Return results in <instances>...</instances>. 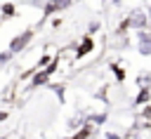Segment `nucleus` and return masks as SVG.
<instances>
[{"instance_id": "f257e3e1", "label": "nucleus", "mask_w": 151, "mask_h": 139, "mask_svg": "<svg viewBox=\"0 0 151 139\" xmlns=\"http://www.w3.org/2000/svg\"><path fill=\"white\" fill-rule=\"evenodd\" d=\"M31 38H33V33H31V31H24L21 35H17V38L9 42V54H14V52H21V49L28 45V40H31Z\"/></svg>"}, {"instance_id": "f03ea898", "label": "nucleus", "mask_w": 151, "mask_h": 139, "mask_svg": "<svg viewBox=\"0 0 151 139\" xmlns=\"http://www.w3.org/2000/svg\"><path fill=\"white\" fill-rule=\"evenodd\" d=\"M127 26H132V28H144V26H146V14H144L142 9H134V12L127 16Z\"/></svg>"}, {"instance_id": "7ed1b4c3", "label": "nucleus", "mask_w": 151, "mask_h": 139, "mask_svg": "<svg viewBox=\"0 0 151 139\" xmlns=\"http://www.w3.org/2000/svg\"><path fill=\"white\" fill-rule=\"evenodd\" d=\"M68 5H71V0H52V2L47 5L45 12L50 14V12H54V9H64V7H68Z\"/></svg>"}, {"instance_id": "20e7f679", "label": "nucleus", "mask_w": 151, "mask_h": 139, "mask_svg": "<svg viewBox=\"0 0 151 139\" xmlns=\"http://www.w3.org/2000/svg\"><path fill=\"white\" fill-rule=\"evenodd\" d=\"M139 54H144V57H149V54H151V38L139 40Z\"/></svg>"}, {"instance_id": "39448f33", "label": "nucleus", "mask_w": 151, "mask_h": 139, "mask_svg": "<svg viewBox=\"0 0 151 139\" xmlns=\"http://www.w3.org/2000/svg\"><path fill=\"white\" fill-rule=\"evenodd\" d=\"M90 49H92V38H85V40L80 42V47H78V54L83 57V54H87Z\"/></svg>"}, {"instance_id": "423d86ee", "label": "nucleus", "mask_w": 151, "mask_h": 139, "mask_svg": "<svg viewBox=\"0 0 151 139\" xmlns=\"http://www.w3.org/2000/svg\"><path fill=\"white\" fill-rule=\"evenodd\" d=\"M2 14H5V16H12V14H14V5H12V2H5V5H2Z\"/></svg>"}, {"instance_id": "0eeeda50", "label": "nucleus", "mask_w": 151, "mask_h": 139, "mask_svg": "<svg viewBox=\"0 0 151 139\" xmlns=\"http://www.w3.org/2000/svg\"><path fill=\"white\" fill-rule=\"evenodd\" d=\"M94 31H99V24H97V21H92V24H90V33H94Z\"/></svg>"}, {"instance_id": "6e6552de", "label": "nucleus", "mask_w": 151, "mask_h": 139, "mask_svg": "<svg viewBox=\"0 0 151 139\" xmlns=\"http://www.w3.org/2000/svg\"><path fill=\"white\" fill-rule=\"evenodd\" d=\"M146 99H149V92H146V90H144V92H142V94H139V101H146Z\"/></svg>"}, {"instance_id": "1a4fd4ad", "label": "nucleus", "mask_w": 151, "mask_h": 139, "mask_svg": "<svg viewBox=\"0 0 151 139\" xmlns=\"http://www.w3.org/2000/svg\"><path fill=\"white\" fill-rule=\"evenodd\" d=\"M120 2H123V0H113V5H120Z\"/></svg>"}]
</instances>
